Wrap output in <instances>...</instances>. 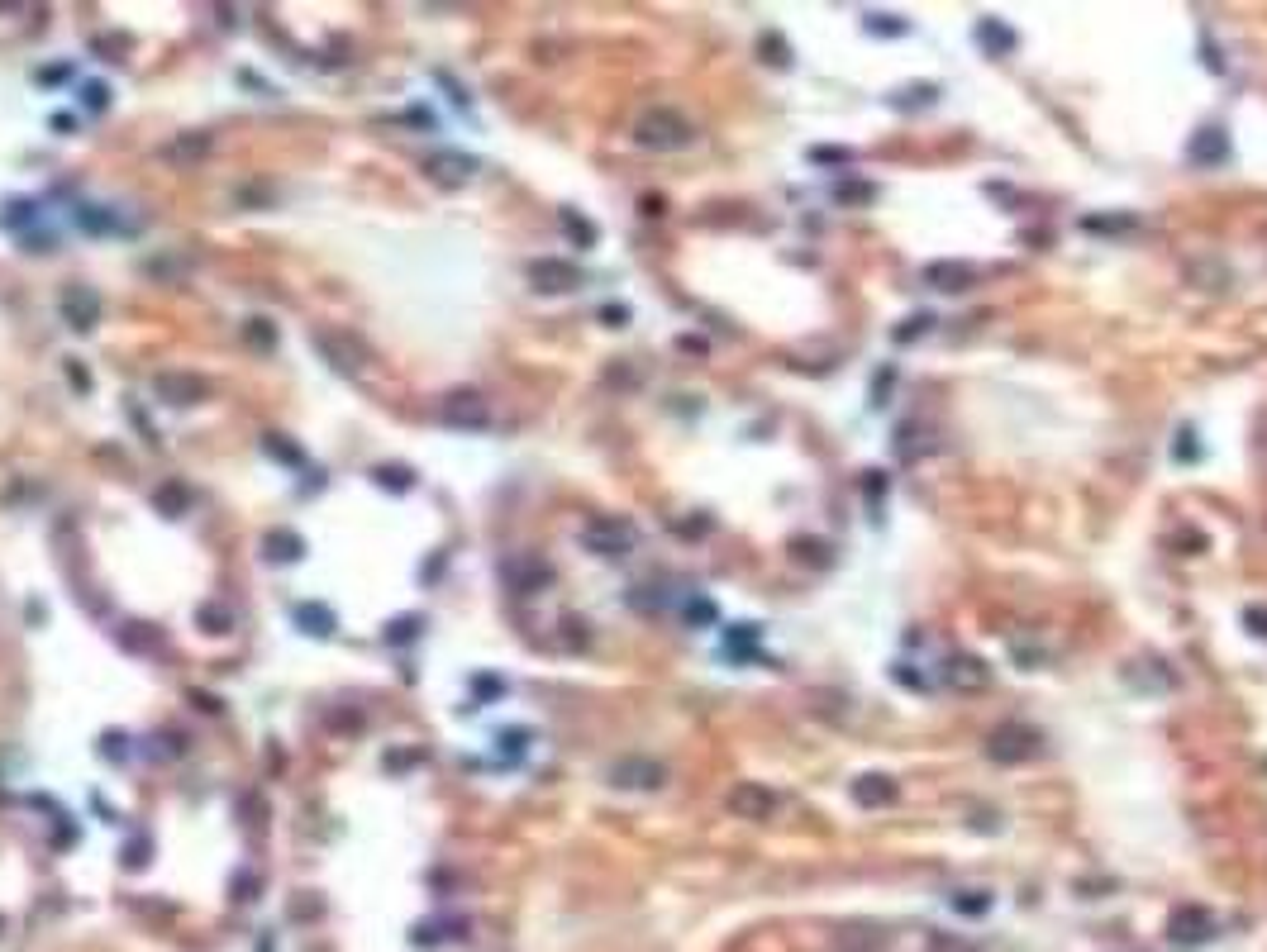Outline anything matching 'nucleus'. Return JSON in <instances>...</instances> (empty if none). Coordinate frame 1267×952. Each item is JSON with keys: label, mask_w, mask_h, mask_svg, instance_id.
<instances>
[{"label": "nucleus", "mask_w": 1267, "mask_h": 952, "mask_svg": "<svg viewBox=\"0 0 1267 952\" xmlns=\"http://www.w3.org/2000/svg\"><path fill=\"white\" fill-rule=\"evenodd\" d=\"M158 395L168 400V405H196V400H205V382L201 377H191V372H158Z\"/></svg>", "instance_id": "nucleus-11"}, {"label": "nucleus", "mask_w": 1267, "mask_h": 952, "mask_svg": "<svg viewBox=\"0 0 1267 952\" xmlns=\"http://www.w3.org/2000/svg\"><path fill=\"white\" fill-rule=\"evenodd\" d=\"M295 619H305V624H310V633H329V629H334L329 610H320V605H305V610H295Z\"/></svg>", "instance_id": "nucleus-21"}, {"label": "nucleus", "mask_w": 1267, "mask_h": 952, "mask_svg": "<svg viewBox=\"0 0 1267 952\" xmlns=\"http://www.w3.org/2000/svg\"><path fill=\"white\" fill-rule=\"evenodd\" d=\"M267 553L277 562H295L305 553V543H300L295 534H287V529H272V534H267Z\"/></svg>", "instance_id": "nucleus-17"}, {"label": "nucleus", "mask_w": 1267, "mask_h": 952, "mask_svg": "<svg viewBox=\"0 0 1267 952\" xmlns=\"http://www.w3.org/2000/svg\"><path fill=\"white\" fill-rule=\"evenodd\" d=\"M1182 444H1177V462H1187V457H1201V444H1196V434H1177Z\"/></svg>", "instance_id": "nucleus-26"}, {"label": "nucleus", "mask_w": 1267, "mask_h": 952, "mask_svg": "<svg viewBox=\"0 0 1267 952\" xmlns=\"http://www.w3.org/2000/svg\"><path fill=\"white\" fill-rule=\"evenodd\" d=\"M943 681L953 686V691H986L991 686V667L981 662V658H973V653H953L948 662H943Z\"/></svg>", "instance_id": "nucleus-9"}, {"label": "nucleus", "mask_w": 1267, "mask_h": 952, "mask_svg": "<svg viewBox=\"0 0 1267 952\" xmlns=\"http://www.w3.org/2000/svg\"><path fill=\"white\" fill-rule=\"evenodd\" d=\"M753 638H757V629H753V624H739V629L729 633V653H749Z\"/></svg>", "instance_id": "nucleus-22"}, {"label": "nucleus", "mask_w": 1267, "mask_h": 952, "mask_svg": "<svg viewBox=\"0 0 1267 952\" xmlns=\"http://www.w3.org/2000/svg\"><path fill=\"white\" fill-rule=\"evenodd\" d=\"M663 782H667V767L653 757H620L610 767V785H620V790H658Z\"/></svg>", "instance_id": "nucleus-5"}, {"label": "nucleus", "mask_w": 1267, "mask_h": 952, "mask_svg": "<svg viewBox=\"0 0 1267 952\" xmlns=\"http://www.w3.org/2000/svg\"><path fill=\"white\" fill-rule=\"evenodd\" d=\"M634 138H638V148H653V153H677V148H687V143L695 138V124L682 110H667V106H658V110H643V114H638V124H634Z\"/></svg>", "instance_id": "nucleus-1"}, {"label": "nucleus", "mask_w": 1267, "mask_h": 952, "mask_svg": "<svg viewBox=\"0 0 1267 952\" xmlns=\"http://www.w3.org/2000/svg\"><path fill=\"white\" fill-rule=\"evenodd\" d=\"M1244 624H1249V633H1258V638H1267V610H1258V605H1249V610H1244Z\"/></svg>", "instance_id": "nucleus-23"}, {"label": "nucleus", "mask_w": 1267, "mask_h": 952, "mask_svg": "<svg viewBox=\"0 0 1267 952\" xmlns=\"http://www.w3.org/2000/svg\"><path fill=\"white\" fill-rule=\"evenodd\" d=\"M529 281H534L539 291H548V295H563V291H572L576 281H581V272H576L572 262H563V258H534V262H529Z\"/></svg>", "instance_id": "nucleus-8"}, {"label": "nucleus", "mask_w": 1267, "mask_h": 952, "mask_svg": "<svg viewBox=\"0 0 1267 952\" xmlns=\"http://www.w3.org/2000/svg\"><path fill=\"white\" fill-rule=\"evenodd\" d=\"M953 909H958V914H986V909H991V896H986V891H963V896H953Z\"/></svg>", "instance_id": "nucleus-19"}, {"label": "nucleus", "mask_w": 1267, "mask_h": 952, "mask_svg": "<svg viewBox=\"0 0 1267 952\" xmlns=\"http://www.w3.org/2000/svg\"><path fill=\"white\" fill-rule=\"evenodd\" d=\"M62 315L72 320V329H96L101 324V295L91 291V286H72L67 295H62Z\"/></svg>", "instance_id": "nucleus-10"}, {"label": "nucleus", "mask_w": 1267, "mask_h": 952, "mask_svg": "<svg viewBox=\"0 0 1267 952\" xmlns=\"http://www.w3.org/2000/svg\"><path fill=\"white\" fill-rule=\"evenodd\" d=\"M977 44L991 57H1001V53H1010V48H1015V34H1010L1001 19H981V24H977Z\"/></svg>", "instance_id": "nucleus-16"}, {"label": "nucleus", "mask_w": 1267, "mask_h": 952, "mask_svg": "<svg viewBox=\"0 0 1267 952\" xmlns=\"http://www.w3.org/2000/svg\"><path fill=\"white\" fill-rule=\"evenodd\" d=\"M849 795H853V805H863V810H881V805L896 800V782H891L886 772H863L858 782L849 785Z\"/></svg>", "instance_id": "nucleus-12"}, {"label": "nucleus", "mask_w": 1267, "mask_h": 952, "mask_svg": "<svg viewBox=\"0 0 1267 952\" xmlns=\"http://www.w3.org/2000/svg\"><path fill=\"white\" fill-rule=\"evenodd\" d=\"M886 948V934L877 924H849L839 934V952H881Z\"/></svg>", "instance_id": "nucleus-15"}, {"label": "nucleus", "mask_w": 1267, "mask_h": 952, "mask_svg": "<svg viewBox=\"0 0 1267 952\" xmlns=\"http://www.w3.org/2000/svg\"><path fill=\"white\" fill-rule=\"evenodd\" d=\"M563 225H568V229H572V233H576V238H581V243H591V238H596V229H591V225H586V220H576V215H572V210H568V215H563Z\"/></svg>", "instance_id": "nucleus-25"}, {"label": "nucleus", "mask_w": 1267, "mask_h": 952, "mask_svg": "<svg viewBox=\"0 0 1267 952\" xmlns=\"http://www.w3.org/2000/svg\"><path fill=\"white\" fill-rule=\"evenodd\" d=\"M867 34H906V19H896V15H867Z\"/></svg>", "instance_id": "nucleus-20"}, {"label": "nucleus", "mask_w": 1267, "mask_h": 952, "mask_svg": "<svg viewBox=\"0 0 1267 952\" xmlns=\"http://www.w3.org/2000/svg\"><path fill=\"white\" fill-rule=\"evenodd\" d=\"M924 281L939 286V291H968V286L977 281V272H973L968 262H929V267H924Z\"/></svg>", "instance_id": "nucleus-13"}, {"label": "nucleus", "mask_w": 1267, "mask_h": 952, "mask_svg": "<svg viewBox=\"0 0 1267 952\" xmlns=\"http://www.w3.org/2000/svg\"><path fill=\"white\" fill-rule=\"evenodd\" d=\"M929 324H934L929 315H915V320H906V329H896V338H901V343H911V338L920 334V329H929Z\"/></svg>", "instance_id": "nucleus-24"}, {"label": "nucleus", "mask_w": 1267, "mask_h": 952, "mask_svg": "<svg viewBox=\"0 0 1267 952\" xmlns=\"http://www.w3.org/2000/svg\"><path fill=\"white\" fill-rule=\"evenodd\" d=\"M834 200H839V205H872V200H877V186H872V181H839V186H834Z\"/></svg>", "instance_id": "nucleus-18"}, {"label": "nucleus", "mask_w": 1267, "mask_h": 952, "mask_svg": "<svg viewBox=\"0 0 1267 952\" xmlns=\"http://www.w3.org/2000/svg\"><path fill=\"white\" fill-rule=\"evenodd\" d=\"M439 419L453 424V429H486V424H491V405H486L481 391H453L444 400Z\"/></svg>", "instance_id": "nucleus-4"}, {"label": "nucleus", "mask_w": 1267, "mask_h": 952, "mask_svg": "<svg viewBox=\"0 0 1267 952\" xmlns=\"http://www.w3.org/2000/svg\"><path fill=\"white\" fill-rule=\"evenodd\" d=\"M581 543L596 558H625V553H634V529L625 519H591L581 529Z\"/></svg>", "instance_id": "nucleus-3"}, {"label": "nucleus", "mask_w": 1267, "mask_h": 952, "mask_svg": "<svg viewBox=\"0 0 1267 952\" xmlns=\"http://www.w3.org/2000/svg\"><path fill=\"white\" fill-rule=\"evenodd\" d=\"M729 810H734V819H772V810H777V795L767 790L762 782H739L734 790H729V800H725Z\"/></svg>", "instance_id": "nucleus-6"}, {"label": "nucleus", "mask_w": 1267, "mask_h": 952, "mask_svg": "<svg viewBox=\"0 0 1267 952\" xmlns=\"http://www.w3.org/2000/svg\"><path fill=\"white\" fill-rule=\"evenodd\" d=\"M1035 752H1038V733L1030 724H1020V720L996 724L991 738H986V757L1001 762V767H1020V762H1030Z\"/></svg>", "instance_id": "nucleus-2"}, {"label": "nucleus", "mask_w": 1267, "mask_h": 952, "mask_svg": "<svg viewBox=\"0 0 1267 952\" xmlns=\"http://www.w3.org/2000/svg\"><path fill=\"white\" fill-rule=\"evenodd\" d=\"M1191 163H1201V168H1215V163H1224V153H1229V138L1220 134V129H1201L1196 138H1191Z\"/></svg>", "instance_id": "nucleus-14"}, {"label": "nucleus", "mask_w": 1267, "mask_h": 952, "mask_svg": "<svg viewBox=\"0 0 1267 952\" xmlns=\"http://www.w3.org/2000/svg\"><path fill=\"white\" fill-rule=\"evenodd\" d=\"M1210 934H1215V919H1210L1201 905H1182V909H1172V919H1167V938H1172V943H1206Z\"/></svg>", "instance_id": "nucleus-7"}, {"label": "nucleus", "mask_w": 1267, "mask_h": 952, "mask_svg": "<svg viewBox=\"0 0 1267 952\" xmlns=\"http://www.w3.org/2000/svg\"><path fill=\"white\" fill-rule=\"evenodd\" d=\"M377 476H382V481H386V486H396V491H401V486H405V472H396V467H386V472H377Z\"/></svg>", "instance_id": "nucleus-27"}]
</instances>
